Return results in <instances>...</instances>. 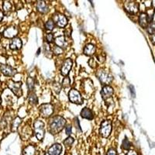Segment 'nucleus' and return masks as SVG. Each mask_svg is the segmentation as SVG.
I'll return each mask as SVG.
<instances>
[{
  "instance_id": "1",
  "label": "nucleus",
  "mask_w": 155,
  "mask_h": 155,
  "mask_svg": "<svg viewBox=\"0 0 155 155\" xmlns=\"http://www.w3.org/2000/svg\"><path fill=\"white\" fill-rule=\"evenodd\" d=\"M66 125L65 119L62 116H56L50 120L49 132L52 135H55L61 132Z\"/></svg>"
},
{
  "instance_id": "2",
  "label": "nucleus",
  "mask_w": 155,
  "mask_h": 155,
  "mask_svg": "<svg viewBox=\"0 0 155 155\" xmlns=\"http://www.w3.org/2000/svg\"><path fill=\"white\" fill-rule=\"evenodd\" d=\"M34 129L37 139L38 140H43L45 135V125L44 122L39 119L36 120L34 124Z\"/></svg>"
},
{
  "instance_id": "3",
  "label": "nucleus",
  "mask_w": 155,
  "mask_h": 155,
  "mask_svg": "<svg viewBox=\"0 0 155 155\" xmlns=\"http://www.w3.org/2000/svg\"><path fill=\"white\" fill-rule=\"evenodd\" d=\"M97 77L99 78V81L102 83L105 84L106 85H109V83H111L113 80V77L110 73L107 72L104 70H100L96 74Z\"/></svg>"
},
{
  "instance_id": "4",
  "label": "nucleus",
  "mask_w": 155,
  "mask_h": 155,
  "mask_svg": "<svg viewBox=\"0 0 155 155\" xmlns=\"http://www.w3.org/2000/svg\"><path fill=\"white\" fill-rule=\"evenodd\" d=\"M112 132V123L109 120H104L100 126V134L102 137H109Z\"/></svg>"
},
{
  "instance_id": "5",
  "label": "nucleus",
  "mask_w": 155,
  "mask_h": 155,
  "mask_svg": "<svg viewBox=\"0 0 155 155\" xmlns=\"http://www.w3.org/2000/svg\"><path fill=\"white\" fill-rule=\"evenodd\" d=\"M39 110H40L41 116L44 118H48L53 114L54 109L53 105H51V103H44L39 107Z\"/></svg>"
},
{
  "instance_id": "6",
  "label": "nucleus",
  "mask_w": 155,
  "mask_h": 155,
  "mask_svg": "<svg viewBox=\"0 0 155 155\" xmlns=\"http://www.w3.org/2000/svg\"><path fill=\"white\" fill-rule=\"evenodd\" d=\"M68 98L69 100L72 102V103H74V104L81 105L83 103L82 97H81L80 92H78L77 90L74 89V88H71L69 91Z\"/></svg>"
},
{
  "instance_id": "7",
  "label": "nucleus",
  "mask_w": 155,
  "mask_h": 155,
  "mask_svg": "<svg viewBox=\"0 0 155 155\" xmlns=\"http://www.w3.org/2000/svg\"><path fill=\"white\" fill-rule=\"evenodd\" d=\"M8 87L12 91L15 95L17 97H21L23 95V90H22V83L20 81L16 82L13 81H9L8 82Z\"/></svg>"
},
{
  "instance_id": "8",
  "label": "nucleus",
  "mask_w": 155,
  "mask_h": 155,
  "mask_svg": "<svg viewBox=\"0 0 155 155\" xmlns=\"http://www.w3.org/2000/svg\"><path fill=\"white\" fill-rule=\"evenodd\" d=\"M52 19L54 20V23H56L57 26L60 28H64L68 25V19L63 14H60V13L55 14Z\"/></svg>"
},
{
  "instance_id": "9",
  "label": "nucleus",
  "mask_w": 155,
  "mask_h": 155,
  "mask_svg": "<svg viewBox=\"0 0 155 155\" xmlns=\"http://www.w3.org/2000/svg\"><path fill=\"white\" fill-rule=\"evenodd\" d=\"M126 11L130 14H136L139 11V4L134 1H127L124 3Z\"/></svg>"
},
{
  "instance_id": "10",
  "label": "nucleus",
  "mask_w": 155,
  "mask_h": 155,
  "mask_svg": "<svg viewBox=\"0 0 155 155\" xmlns=\"http://www.w3.org/2000/svg\"><path fill=\"white\" fill-rule=\"evenodd\" d=\"M73 61L71 58H67L64 61L63 64H62L61 69V74L64 77H67L68 75L69 72H70L71 69L72 68Z\"/></svg>"
},
{
  "instance_id": "11",
  "label": "nucleus",
  "mask_w": 155,
  "mask_h": 155,
  "mask_svg": "<svg viewBox=\"0 0 155 155\" xmlns=\"http://www.w3.org/2000/svg\"><path fill=\"white\" fill-rule=\"evenodd\" d=\"M0 70H1V72L4 75L7 76V77H12V76L15 75L16 74V69L11 67L10 65H8V64H1L0 65Z\"/></svg>"
},
{
  "instance_id": "12",
  "label": "nucleus",
  "mask_w": 155,
  "mask_h": 155,
  "mask_svg": "<svg viewBox=\"0 0 155 155\" xmlns=\"http://www.w3.org/2000/svg\"><path fill=\"white\" fill-rule=\"evenodd\" d=\"M18 34V30L16 27H9L8 28L5 29L2 33V35L5 38L13 39L16 37Z\"/></svg>"
},
{
  "instance_id": "13",
  "label": "nucleus",
  "mask_w": 155,
  "mask_h": 155,
  "mask_svg": "<svg viewBox=\"0 0 155 155\" xmlns=\"http://www.w3.org/2000/svg\"><path fill=\"white\" fill-rule=\"evenodd\" d=\"M113 93H114V90L109 85H104L102 87V91H101V95L104 100H106L107 99H109L110 97H112Z\"/></svg>"
},
{
  "instance_id": "14",
  "label": "nucleus",
  "mask_w": 155,
  "mask_h": 155,
  "mask_svg": "<svg viewBox=\"0 0 155 155\" xmlns=\"http://www.w3.org/2000/svg\"><path fill=\"white\" fill-rule=\"evenodd\" d=\"M22 46H23V42H22L21 39L17 37L12 39V41H10V44H9V48L13 51L21 49Z\"/></svg>"
},
{
  "instance_id": "15",
  "label": "nucleus",
  "mask_w": 155,
  "mask_h": 155,
  "mask_svg": "<svg viewBox=\"0 0 155 155\" xmlns=\"http://www.w3.org/2000/svg\"><path fill=\"white\" fill-rule=\"evenodd\" d=\"M62 151V146L60 143H54L48 149V153L49 155H60Z\"/></svg>"
},
{
  "instance_id": "16",
  "label": "nucleus",
  "mask_w": 155,
  "mask_h": 155,
  "mask_svg": "<svg viewBox=\"0 0 155 155\" xmlns=\"http://www.w3.org/2000/svg\"><path fill=\"white\" fill-rule=\"evenodd\" d=\"M54 43L56 44V46L59 47L61 48H65L68 45V43L65 40V37L64 36H58L55 38Z\"/></svg>"
},
{
  "instance_id": "17",
  "label": "nucleus",
  "mask_w": 155,
  "mask_h": 155,
  "mask_svg": "<svg viewBox=\"0 0 155 155\" xmlns=\"http://www.w3.org/2000/svg\"><path fill=\"white\" fill-rule=\"evenodd\" d=\"M37 9L38 12H40L41 13L43 14H45L49 10V8H48V5L46 3V2L44 1H38L37 4Z\"/></svg>"
},
{
  "instance_id": "18",
  "label": "nucleus",
  "mask_w": 155,
  "mask_h": 155,
  "mask_svg": "<svg viewBox=\"0 0 155 155\" xmlns=\"http://www.w3.org/2000/svg\"><path fill=\"white\" fill-rule=\"evenodd\" d=\"M81 116L82 118L86 119V120H91L94 118V115L92 111L88 108H84L82 109V110L81 111V113H80Z\"/></svg>"
},
{
  "instance_id": "19",
  "label": "nucleus",
  "mask_w": 155,
  "mask_h": 155,
  "mask_svg": "<svg viewBox=\"0 0 155 155\" xmlns=\"http://www.w3.org/2000/svg\"><path fill=\"white\" fill-rule=\"evenodd\" d=\"M95 50H96L95 49V47L94 46L93 44H88L85 47L83 52H84V54L86 56H92V55L95 54Z\"/></svg>"
},
{
  "instance_id": "20",
  "label": "nucleus",
  "mask_w": 155,
  "mask_h": 155,
  "mask_svg": "<svg viewBox=\"0 0 155 155\" xmlns=\"http://www.w3.org/2000/svg\"><path fill=\"white\" fill-rule=\"evenodd\" d=\"M139 23L141 27L143 28H147L148 25V21H147V14L144 13V12H142L139 16Z\"/></svg>"
},
{
  "instance_id": "21",
  "label": "nucleus",
  "mask_w": 155,
  "mask_h": 155,
  "mask_svg": "<svg viewBox=\"0 0 155 155\" xmlns=\"http://www.w3.org/2000/svg\"><path fill=\"white\" fill-rule=\"evenodd\" d=\"M36 147L33 145H28L23 150V155H35Z\"/></svg>"
},
{
  "instance_id": "22",
  "label": "nucleus",
  "mask_w": 155,
  "mask_h": 155,
  "mask_svg": "<svg viewBox=\"0 0 155 155\" xmlns=\"http://www.w3.org/2000/svg\"><path fill=\"white\" fill-rule=\"evenodd\" d=\"M28 100L30 104L37 105L38 103V98L35 92H30L28 95Z\"/></svg>"
},
{
  "instance_id": "23",
  "label": "nucleus",
  "mask_w": 155,
  "mask_h": 155,
  "mask_svg": "<svg viewBox=\"0 0 155 155\" xmlns=\"http://www.w3.org/2000/svg\"><path fill=\"white\" fill-rule=\"evenodd\" d=\"M27 85L28 87V89L30 90V92H33L35 88V84H34V78H32L31 77H28L27 80Z\"/></svg>"
},
{
  "instance_id": "24",
  "label": "nucleus",
  "mask_w": 155,
  "mask_h": 155,
  "mask_svg": "<svg viewBox=\"0 0 155 155\" xmlns=\"http://www.w3.org/2000/svg\"><path fill=\"white\" fill-rule=\"evenodd\" d=\"M44 27H45V29L48 30H52L55 27V23L54 22V20L52 19H49L48 21L45 23V25H44Z\"/></svg>"
},
{
  "instance_id": "25",
  "label": "nucleus",
  "mask_w": 155,
  "mask_h": 155,
  "mask_svg": "<svg viewBox=\"0 0 155 155\" xmlns=\"http://www.w3.org/2000/svg\"><path fill=\"white\" fill-rule=\"evenodd\" d=\"M2 9H3V11L5 13L8 12H10L11 9H12L11 2L9 1H4L3 4H2Z\"/></svg>"
},
{
  "instance_id": "26",
  "label": "nucleus",
  "mask_w": 155,
  "mask_h": 155,
  "mask_svg": "<svg viewBox=\"0 0 155 155\" xmlns=\"http://www.w3.org/2000/svg\"><path fill=\"white\" fill-rule=\"evenodd\" d=\"M74 138L71 137H68L64 141V145L65 146V147L69 148L72 146L73 143H74Z\"/></svg>"
},
{
  "instance_id": "27",
  "label": "nucleus",
  "mask_w": 155,
  "mask_h": 155,
  "mask_svg": "<svg viewBox=\"0 0 155 155\" xmlns=\"http://www.w3.org/2000/svg\"><path fill=\"white\" fill-rule=\"evenodd\" d=\"M147 32L148 34H150V35H152V34H153L155 33V22H152V23H149V24L147 25Z\"/></svg>"
},
{
  "instance_id": "28",
  "label": "nucleus",
  "mask_w": 155,
  "mask_h": 155,
  "mask_svg": "<svg viewBox=\"0 0 155 155\" xmlns=\"http://www.w3.org/2000/svg\"><path fill=\"white\" fill-rule=\"evenodd\" d=\"M20 124H21V119L19 118V117H16V118L12 121V131L16 130Z\"/></svg>"
},
{
  "instance_id": "29",
  "label": "nucleus",
  "mask_w": 155,
  "mask_h": 155,
  "mask_svg": "<svg viewBox=\"0 0 155 155\" xmlns=\"http://www.w3.org/2000/svg\"><path fill=\"white\" fill-rule=\"evenodd\" d=\"M122 147L124 148V150H129L130 148V142L129 141V140L127 137L123 140L122 143Z\"/></svg>"
},
{
  "instance_id": "30",
  "label": "nucleus",
  "mask_w": 155,
  "mask_h": 155,
  "mask_svg": "<svg viewBox=\"0 0 155 155\" xmlns=\"http://www.w3.org/2000/svg\"><path fill=\"white\" fill-rule=\"evenodd\" d=\"M64 50L62 48H59L58 46H55L54 48H53V53L56 55H59V54H61L63 53Z\"/></svg>"
},
{
  "instance_id": "31",
  "label": "nucleus",
  "mask_w": 155,
  "mask_h": 155,
  "mask_svg": "<svg viewBox=\"0 0 155 155\" xmlns=\"http://www.w3.org/2000/svg\"><path fill=\"white\" fill-rule=\"evenodd\" d=\"M70 84H71L70 78L67 76V77H65L64 78L63 82H62V85H63V87H64V88H68V87L70 86Z\"/></svg>"
},
{
  "instance_id": "32",
  "label": "nucleus",
  "mask_w": 155,
  "mask_h": 155,
  "mask_svg": "<svg viewBox=\"0 0 155 155\" xmlns=\"http://www.w3.org/2000/svg\"><path fill=\"white\" fill-rule=\"evenodd\" d=\"M46 41L48 44H51L54 41V35L53 34H48L46 35Z\"/></svg>"
},
{
  "instance_id": "33",
  "label": "nucleus",
  "mask_w": 155,
  "mask_h": 155,
  "mask_svg": "<svg viewBox=\"0 0 155 155\" xmlns=\"http://www.w3.org/2000/svg\"><path fill=\"white\" fill-rule=\"evenodd\" d=\"M61 85L59 83L54 84V90L56 93H59L61 92Z\"/></svg>"
},
{
  "instance_id": "34",
  "label": "nucleus",
  "mask_w": 155,
  "mask_h": 155,
  "mask_svg": "<svg viewBox=\"0 0 155 155\" xmlns=\"http://www.w3.org/2000/svg\"><path fill=\"white\" fill-rule=\"evenodd\" d=\"M106 155H117V150L115 148H109L108 150Z\"/></svg>"
},
{
  "instance_id": "35",
  "label": "nucleus",
  "mask_w": 155,
  "mask_h": 155,
  "mask_svg": "<svg viewBox=\"0 0 155 155\" xmlns=\"http://www.w3.org/2000/svg\"><path fill=\"white\" fill-rule=\"evenodd\" d=\"M71 132H72V128H71V126H68V127H65V134L68 136H70L71 134Z\"/></svg>"
},
{
  "instance_id": "36",
  "label": "nucleus",
  "mask_w": 155,
  "mask_h": 155,
  "mask_svg": "<svg viewBox=\"0 0 155 155\" xmlns=\"http://www.w3.org/2000/svg\"><path fill=\"white\" fill-rule=\"evenodd\" d=\"M150 41H151V42L153 43V44H154L155 45V33L153 34H152V35H150Z\"/></svg>"
},
{
  "instance_id": "37",
  "label": "nucleus",
  "mask_w": 155,
  "mask_h": 155,
  "mask_svg": "<svg viewBox=\"0 0 155 155\" xmlns=\"http://www.w3.org/2000/svg\"><path fill=\"white\" fill-rule=\"evenodd\" d=\"M127 155H137V153L135 150H130V151L127 153Z\"/></svg>"
},
{
  "instance_id": "38",
  "label": "nucleus",
  "mask_w": 155,
  "mask_h": 155,
  "mask_svg": "<svg viewBox=\"0 0 155 155\" xmlns=\"http://www.w3.org/2000/svg\"><path fill=\"white\" fill-rule=\"evenodd\" d=\"M2 18H3V12L2 11H0V22L2 21Z\"/></svg>"
},
{
  "instance_id": "39",
  "label": "nucleus",
  "mask_w": 155,
  "mask_h": 155,
  "mask_svg": "<svg viewBox=\"0 0 155 155\" xmlns=\"http://www.w3.org/2000/svg\"><path fill=\"white\" fill-rule=\"evenodd\" d=\"M1 102H2V99H1V97H0V105H1Z\"/></svg>"
},
{
  "instance_id": "40",
  "label": "nucleus",
  "mask_w": 155,
  "mask_h": 155,
  "mask_svg": "<svg viewBox=\"0 0 155 155\" xmlns=\"http://www.w3.org/2000/svg\"><path fill=\"white\" fill-rule=\"evenodd\" d=\"M1 38H2V35L0 34V40H1Z\"/></svg>"
},
{
  "instance_id": "41",
  "label": "nucleus",
  "mask_w": 155,
  "mask_h": 155,
  "mask_svg": "<svg viewBox=\"0 0 155 155\" xmlns=\"http://www.w3.org/2000/svg\"><path fill=\"white\" fill-rule=\"evenodd\" d=\"M0 85H1V81H0Z\"/></svg>"
},
{
  "instance_id": "42",
  "label": "nucleus",
  "mask_w": 155,
  "mask_h": 155,
  "mask_svg": "<svg viewBox=\"0 0 155 155\" xmlns=\"http://www.w3.org/2000/svg\"><path fill=\"white\" fill-rule=\"evenodd\" d=\"M154 12H155V9H154Z\"/></svg>"
}]
</instances>
